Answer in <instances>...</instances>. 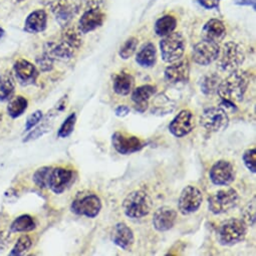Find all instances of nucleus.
<instances>
[{"label": "nucleus", "instance_id": "f03ea898", "mask_svg": "<svg viewBox=\"0 0 256 256\" xmlns=\"http://www.w3.org/2000/svg\"><path fill=\"white\" fill-rule=\"evenodd\" d=\"M153 208V201L150 195L142 190L131 192L122 202L124 214L133 219L147 216Z\"/></svg>", "mask_w": 256, "mask_h": 256}, {"label": "nucleus", "instance_id": "6ab92c4d", "mask_svg": "<svg viewBox=\"0 0 256 256\" xmlns=\"http://www.w3.org/2000/svg\"><path fill=\"white\" fill-rule=\"evenodd\" d=\"M190 76V64L188 60L173 62L165 70V80L169 84L187 82Z\"/></svg>", "mask_w": 256, "mask_h": 256}, {"label": "nucleus", "instance_id": "2eb2a0df", "mask_svg": "<svg viewBox=\"0 0 256 256\" xmlns=\"http://www.w3.org/2000/svg\"><path fill=\"white\" fill-rule=\"evenodd\" d=\"M72 178L74 173L72 170L62 167H58L54 169L52 168L50 177L48 188H50V190L56 194H62L70 185V183L72 182Z\"/></svg>", "mask_w": 256, "mask_h": 256}, {"label": "nucleus", "instance_id": "c85d7f7f", "mask_svg": "<svg viewBox=\"0 0 256 256\" xmlns=\"http://www.w3.org/2000/svg\"><path fill=\"white\" fill-rule=\"evenodd\" d=\"M16 90V80L10 72L0 74V102L10 100Z\"/></svg>", "mask_w": 256, "mask_h": 256}, {"label": "nucleus", "instance_id": "5701e85b", "mask_svg": "<svg viewBox=\"0 0 256 256\" xmlns=\"http://www.w3.org/2000/svg\"><path fill=\"white\" fill-rule=\"evenodd\" d=\"M156 86L151 84H145L138 86L132 92V100L135 102V108L144 112L148 108V100L156 94Z\"/></svg>", "mask_w": 256, "mask_h": 256}, {"label": "nucleus", "instance_id": "f257e3e1", "mask_svg": "<svg viewBox=\"0 0 256 256\" xmlns=\"http://www.w3.org/2000/svg\"><path fill=\"white\" fill-rule=\"evenodd\" d=\"M250 74L246 70H234L221 80L217 92L225 102L235 104L243 100L244 94L250 84Z\"/></svg>", "mask_w": 256, "mask_h": 256}, {"label": "nucleus", "instance_id": "a211bd4d", "mask_svg": "<svg viewBox=\"0 0 256 256\" xmlns=\"http://www.w3.org/2000/svg\"><path fill=\"white\" fill-rule=\"evenodd\" d=\"M14 74L22 86H30L36 82L38 76V68L26 60H18L14 66Z\"/></svg>", "mask_w": 256, "mask_h": 256}, {"label": "nucleus", "instance_id": "c03bdc74", "mask_svg": "<svg viewBox=\"0 0 256 256\" xmlns=\"http://www.w3.org/2000/svg\"><path fill=\"white\" fill-rule=\"evenodd\" d=\"M129 114H130V108L128 106H124V104L118 106L114 110V114L116 116H120V118H124V116Z\"/></svg>", "mask_w": 256, "mask_h": 256}, {"label": "nucleus", "instance_id": "2f4dec72", "mask_svg": "<svg viewBox=\"0 0 256 256\" xmlns=\"http://www.w3.org/2000/svg\"><path fill=\"white\" fill-rule=\"evenodd\" d=\"M36 221L34 219L28 214L22 215L18 217L10 226L12 232H28L36 229Z\"/></svg>", "mask_w": 256, "mask_h": 256}, {"label": "nucleus", "instance_id": "c9c22d12", "mask_svg": "<svg viewBox=\"0 0 256 256\" xmlns=\"http://www.w3.org/2000/svg\"><path fill=\"white\" fill-rule=\"evenodd\" d=\"M76 122V114L74 112H72L60 126L58 132V137L62 138V139H66V138L70 137L74 130Z\"/></svg>", "mask_w": 256, "mask_h": 256}, {"label": "nucleus", "instance_id": "37998d69", "mask_svg": "<svg viewBox=\"0 0 256 256\" xmlns=\"http://www.w3.org/2000/svg\"><path fill=\"white\" fill-rule=\"evenodd\" d=\"M198 4L206 10H213L219 8L220 0H198Z\"/></svg>", "mask_w": 256, "mask_h": 256}, {"label": "nucleus", "instance_id": "ddd939ff", "mask_svg": "<svg viewBox=\"0 0 256 256\" xmlns=\"http://www.w3.org/2000/svg\"><path fill=\"white\" fill-rule=\"evenodd\" d=\"M195 126L193 114L189 110H181L169 124V131L177 138L187 136L192 132Z\"/></svg>", "mask_w": 256, "mask_h": 256}, {"label": "nucleus", "instance_id": "7c9ffc66", "mask_svg": "<svg viewBox=\"0 0 256 256\" xmlns=\"http://www.w3.org/2000/svg\"><path fill=\"white\" fill-rule=\"evenodd\" d=\"M56 116L52 112H48V114L46 116V118H44V122L40 124V126H36V129H34L28 135V137L24 140V142H30L32 140H36L38 138H40L42 136H44V134H46L48 132L50 131L52 124H50V122H52V120H54V118H56Z\"/></svg>", "mask_w": 256, "mask_h": 256}, {"label": "nucleus", "instance_id": "7ed1b4c3", "mask_svg": "<svg viewBox=\"0 0 256 256\" xmlns=\"http://www.w3.org/2000/svg\"><path fill=\"white\" fill-rule=\"evenodd\" d=\"M247 225L242 219L230 218L223 221L217 229V238L223 246H233L241 242L247 234Z\"/></svg>", "mask_w": 256, "mask_h": 256}, {"label": "nucleus", "instance_id": "423d86ee", "mask_svg": "<svg viewBox=\"0 0 256 256\" xmlns=\"http://www.w3.org/2000/svg\"><path fill=\"white\" fill-rule=\"evenodd\" d=\"M240 197L238 192L233 188L218 190L208 199L209 210L216 215L227 213L237 207Z\"/></svg>", "mask_w": 256, "mask_h": 256}, {"label": "nucleus", "instance_id": "cd10ccee", "mask_svg": "<svg viewBox=\"0 0 256 256\" xmlns=\"http://www.w3.org/2000/svg\"><path fill=\"white\" fill-rule=\"evenodd\" d=\"M177 28V20L170 14L164 16L162 18H160L154 26L155 30V34L158 36L164 38L172 32H174V30Z\"/></svg>", "mask_w": 256, "mask_h": 256}, {"label": "nucleus", "instance_id": "de8ad7c7", "mask_svg": "<svg viewBox=\"0 0 256 256\" xmlns=\"http://www.w3.org/2000/svg\"><path fill=\"white\" fill-rule=\"evenodd\" d=\"M56 2H66V0H56Z\"/></svg>", "mask_w": 256, "mask_h": 256}, {"label": "nucleus", "instance_id": "b1692460", "mask_svg": "<svg viewBox=\"0 0 256 256\" xmlns=\"http://www.w3.org/2000/svg\"><path fill=\"white\" fill-rule=\"evenodd\" d=\"M74 50L66 44L60 40V42H48L44 46V52L48 54L54 60H68L74 56Z\"/></svg>", "mask_w": 256, "mask_h": 256}, {"label": "nucleus", "instance_id": "a878e982", "mask_svg": "<svg viewBox=\"0 0 256 256\" xmlns=\"http://www.w3.org/2000/svg\"><path fill=\"white\" fill-rule=\"evenodd\" d=\"M136 62L139 66L149 68L155 66L157 62V50L152 42H147L139 50L136 56Z\"/></svg>", "mask_w": 256, "mask_h": 256}, {"label": "nucleus", "instance_id": "4468645a", "mask_svg": "<svg viewBox=\"0 0 256 256\" xmlns=\"http://www.w3.org/2000/svg\"><path fill=\"white\" fill-rule=\"evenodd\" d=\"M106 20V14L100 10V8H94L84 10L80 16L78 28L82 34L92 32L100 28Z\"/></svg>", "mask_w": 256, "mask_h": 256}, {"label": "nucleus", "instance_id": "a19ab883", "mask_svg": "<svg viewBox=\"0 0 256 256\" xmlns=\"http://www.w3.org/2000/svg\"><path fill=\"white\" fill-rule=\"evenodd\" d=\"M42 110H36L34 112H32L28 118V120H26V131H30L32 129H34V128L38 124V122L42 120Z\"/></svg>", "mask_w": 256, "mask_h": 256}, {"label": "nucleus", "instance_id": "09e8293b", "mask_svg": "<svg viewBox=\"0 0 256 256\" xmlns=\"http://www.w3.org/2000/svg\"><path fill=\"white\" fill-rule=\"evenodd\" d=\"M16 2H22V0H16Z\"/></svg>", "mask_w": 256, "mask_h": 256}, {"label": "nucleus", "instance_id": "58836bf2", "mask_svg": "<svg viewBox=\"0 0 256 256\" xmlns=\"http://www.w3.org/2000/svg\"><path fill=\"white\" fill-rule=\"evenodd\" d=\"M243 161L246 168L253 174L256 173V150L248 149L243 154Z\"/></svg>", "mask_w": 256, "mask_h": 256}, {"label": "nucleus", "instance_id": "79ce46f5", "mask_svg": "<svg viewBox=\"0 0 256 256\" xmlns=\"http://www.w3.org/2000/svg\"><path fill=\"white\" fill-rule=\"evenodd\" d=\"M104 0H80V6H78V10L82 8L84 10H94V8H100Z\"/></svg>", "mask_w": 256, "mask_h": 256}, {"label": "nucleus", "instance_id": "4be33fe9", "mask_svg": "<svg viewBox=\"0 0 256 256\" xmlns=\"http://www.w3.org/2000/svg\"><path fill=\"white\" fill-rule=\"evenodd\" d=\"M48 26V14L44 10L32 12L26 20L24 30L28 34L44 32Z\"/></svg>", "mask_w": 256, "mask_h": 256}, {"label": "nucleus", "instance_id": "39448f33", "mask_svg": "<svg viewBox=\"0 0 256 256\" xmlns=\"http://www.w3.org/2000/svg\"><path fill=\"white\" fill-rule=\"evenodd\" d=\"M245 60V54L240 44L235 42H226L220 50L217 58L218 68L223 72H234L238 70Z\"/></svg>", "mask_w": 256, "mask_h": 256}, {"label": "nucleus", "instance_id": "20e7f679", "mask_svg": "<svg viewBox=\"0 0 256 256\" xmlns=\"http://www.w3.org/2000/svg\"><path fill=\"white\" fill-rule=\"evenodd\" d=\"M159 46L162 60L167 64H173L184 56L186 40L181 32H172L162 38Z\"/></svg>", "mask_w": 256, "mask_h": 256}, {"label": "nucleus", "instance_id": "a18cd8bd", "mask_svg": "<svg viewBox=\"0 0 256 256\" xmlns=\"http://www.w3.org/2000/svg\"><path fill=\"white\" fill-rule=\"evenodd\" d=\"M234 4L240 6H251L255 10V0H234Z\"/></svg>", "mask_w": 256, "mask_h": 256}, {"label": "nucleus", "instance_id": "9d476101", "mask_svg": "<svg viewBox=\"0 0 256 256\" xmlns=\"http://www.w3.org/2000/svg\"><path fill=\"white\" fill-rule=\"evenodd\" d=\"M203 201L201 191L194 186L185 187L178 200V208L183 215H189L196 212Z\"/></svg>", "mask_w": 256, "mask_h": 256}, {"label": "nucleus", "instance_id": "dca6fc26", "mask_svg": "<svg viewBox=\"0 0 256 256\" xmlns=\"http://www.w3.org/2000/svg\"><path fill=\"white\" fill-rule=\"evenodd\" d=\"M112 242L124 251H130L135 242L133 230L124 222L116 224L112 232Z\"/></svg>", "mask_w": 256, "mask_h": 256}, {"label": "nucleus", "instance_id": "9b49d317", "mask_svg": "<svg viewBox=\"0 0 256 256\" xmlns=\"http://www.w3.org/2000/svg\"><path fill=\"white\" fill-rule=\"evenodd\" d=\"M209 177L214 185L228 186L235 180L236 172L229 161L220 160L211 167Z\"/></svg>", "mask_w": 256, "mask_h": 256}, {"label": "nucleus", "instance_id": "ea45409f", "mask_svg": "<svg viewBox=\"0 0 256 256\" xmlns=\"http://www.w3.org/2000/svg\"><path fill=\"white\" fill-rule=\"evenodd\" d=\"M36 64L42 72H50L54 68V60L50 58L48 54L44 52L36 58Z\"/></svg>", "mask_w": 256, "mask_h": 256}, {"label": "nucleus", "instance_id": "72a5a7b5", "mask_svg": "<svg viewBox=\"0 0 256 256\" xmlns=\"http://www.w3.org/2000/svg\"><path fill=\"white\" fill-rule=\"evenodd\" d=\"M52 170V167H46V166L38 168L32 176V181L34 182V184L42 189L48 188V182H50Z\"/></svg>", "mask_w": 256, "mask_h": 256}, {"label": "nucleus", "instance_id": "49530a36", "mask_svg": "<svg viewBox=\"0 0 256 256\" xmlns=\"http://www.w3.org/2000/svg\"><path fill=\"white\" fill-rule=\"evenodd\" d=\"M4 34H6L4 30L2 28H0V38H2L4 36Z\"/></svg>", "mask_w": 256, "mask_h": 256}, {"label": "nucleus", "instance_id": "0eeeda50", "mask_svg": "<svg viewBox=\"0 0 256 256\" xmlns=\"http://www.w3.org/2000/svg\"><path fill=\"white\" fill-rule=\"evenodd\" d=\"M70 209L76 215L94 218L102 210V201L94 193H80L72 201Z\"/></svg>", "mask_w": 256, "mask_h": 256}, {"label": "nucleus", "instance_id": "e433bc0d", "mask_svg": "<svg viewBox=\"0 0 256 256\" xmlns=\"http://www.w3.org/2000/svg\"><path fill=\"white\" fill-rule=\"evenodd\" d=\"M32 245V241L28 235H22L18 238V242L10 251V255H22L26 252Z\"/></svg>", "mask_w": 256, "mask_h": 256}, {"label": "nucleus", "instance_id": "aec40b11", "mask_svg": "<svg viewBox=\"0 0 256 256\" xmlns=\"http://www.w3.org/2000/svg\"><path fill=\"white\" fill-rule=\"evenodd\" d=\"M201 36L204 40L219 44L226 36V28L221 20L215 18L210 20L204 24Z\"/></svg>", "mask_w": 256, "mask_h": 256}, {"label": "nucleus", "instance_id": "393cba45", "mask_svg": "<svg viewBox=\"0 0 256 256\" xmlns=\"http://www.w3.org/2000/svg\"><path fill=\"white\" fill-rule=\"evenodd\" d=\"M135 86L134 76L126 72H120L112 76V88L118 96H128Z\"/></svg>", "mask_w": 256, "mask_h": 256}, {"label": "nucleus", "instance_id": "4c0bfd02", "mask_svg": "<svg viewBox=\"0 0 256 256\" xmlns=\"http://www.w3.org/2000/svg\"><path fill=\"white\" fill-rule=\"evenodd\" d=\"M242 220L247 226L253 227L255 224V197L247 204L242 211Z\"/></svg>", "mask_w": 256, "mask_h": 256}, {"label": "nucleus", "instance_id": "6e6552de", "mask_svg": "<svg viewBox=\"0 0 256 256\" xmlns=\"http://www.w3.org/2000/svg\"><path fill=\"white\" fill-rule=\"evenodd\" d=\"M200 124L208 132H221L228 126L229 116L222 108H209L202 112L200 116Z\"/></svg>", "mask_w": 256, "mask_h": 256}, {"label": "nucleus", "instance_id": "473e14b6", "mask_svg": "<svg viewBox=\"0 0 256 256\" xmlns=\"http://www.w3.org/2000/svg\"><path fill=\"white\" fill-rule=\"evenodd\" d=\"M221 82V78L216 74H211L204 76L201 84V90L205 94H213L217 92V88Z\"/></svg>", "mask_w": 256, "mask_h": 256}, {"label": "nucleus", "instance_id": "bb28decb", "mask_svg": "<svg viewBox=\"0 0 256 256\" xmlns=\"http://www.w3.org/2000/svg\"><path fill=\"white\" fill-rule=\"evenodd\" d=\"M82 34L80 32L78 28L66 26L64 28L62 38L60 40L74 48V50H78L82 44Z\"/></svg>", "mask_w": 256, "mask_h": 256}, {"label": "nucleus", "instance_id": "1a4fd4ad", "mask_svg": "<svg viewBox=\"0 0 256 256\" xmlns=\"http://www.w3.org/2000/svg\"><path fill=\"white\" fill-rule=\"evenodd\" d=\"M220 54L219 44L202 40L195 44L192 50V58L194 62L200 66H209L217 60Z\"/></svg>", "mask_w": 256, "mask_h": 256}, {"label": "nucleus", "instance_id": "c756f323", "mask_svg": "<svg viewBox=\"0 0 256 256\" xmlns=\"http://www.w3.org/2000/svg\"><path fill=\"white\" fill-rule=\"evenodd\" d=\"M28 102L22 96H16L10 100L8 106V112L12 118H16L24 114L28 110Z\"/></svg>", "mask_w": 256, "mask_h": 256}, {"label": "nucleus", "instance_id": "f704fd0d", "mask_svg": "<svg viewBox=\"0 0 256 256\" xmlns=\"http://www.w3.org/2000/svg\"><path fill=\"white\" fill-rule=\"evenodd\" d=\"M138 44H139L138 38L134 36L128 38L118 50V56H120V58L129 60L130 58H132L138 48Z\"/></svg>", "mask_w": 256, "mask_h": 256}, {"label": "nucleus", "instance_id": "f8f14e48", "mask_svg": "<svg viewBox=\"0 0 256 256\" xmlns=\"http://www.w3.org/2000/svg\"><path fill=\"white\" fill-rule=\"evenodd\" d=\"M112 144L114 150L122 155H130L142 150L145 142L135 136H128L120 132H116L112 137Z\"/></svg>", "mask_w": 256, "mask_h": 256}, {"label": "nucleus", "instance_id": "412c9836", "mask_svg": "<svg viewBox=\"0 0 256 256\" xmlns=\"http://www.w3.org/2000/svg\"><path fill=\"white\" fill-rule=\"evenodd\" d=\"M52 12L58 22L64 28L68 26L74 16L78 12V6L66 4V2H54V4H52Z\"/></svg>", "mask_w": 256, "mask_h": 256}, {"label": "nucleus", "instance_id": "f3484780", "mask_svg": "<svg viewBox=\"0 0 256 256\" xmlns=\"http://www.w3.org/2000/svg\"><path fill=\"white\" fill-rule=\"evenodd\" d=\"M177 221V211L169 206L158 208L153 217V225L159 232H165L172 229Z\"/></svg>", "mask_w": 256, "mask_h": 256}]
</instances>
